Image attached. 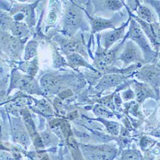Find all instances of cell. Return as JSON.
<instances>
[{"instance_id":"12","label":"cell","mask_w":160,"mask_h":160,"mask_svg":"<svg viewBox=\"0 0 160 160\" xmlns=\"http://www.w3.org/2000/svg\"><path fill=\"white\" fill-rule=\"evenodd\" d=\"M69 62L74 66L86 65V62L82 58V57L77 54H72L68 57Z\"/></svg>"},{"instance_id":"18","label":"cell","mask_w":160,"mask_h":160,"mask_svg":"<svg viewBox=\"0 0 160 160\" xmlns=\"http://www.w3.org/2000/svg\"><path fill=\"white\" fill-rule=\"evenodd\" d=\"M62 131L63 132V133L65 134V136H69V133L71 132V129L69 128V126L68 125V124H64L62 126Z\"/></svg>"},{"instance_id":"2","label":"cell","mask_w":160,"mask_h":160,"mask_svg":"<svg viewBox=\"0 0 160 160\" xmlns=\"http://www.w3.org/2000/svg\"><path fill=\"white\" fill-rule=\"evenodd\" d=\"M41 85L46 89L51 90L58 88L60 83L59 79L53 76L46 75L41 80Z\"/></svg>"},{"instance_id":"17","label":"cell","mask_w":160,"mask_h":160,"mask_svg":"<svg viewBox=\"0 0 160 160\" xmlns=\"http://www.w3.org/2000/svg\"><path fill=\"white\" fill-rule=\"evenodd\" d=\"M147 94H148V91H147L144 88H139L137 92V98L138 100L141 101L144 99Z\"/></svg>"},{"instance_id":"1","label":"cell","mask_w":160,"mask_h":160,"mask_svg":"<svg viewBox=\"0 0 160 160\" xmlns=\"http://www.w3.org/2000/svg\"><path fill=\"white\" fill-rule=\"evenodd\" d=\"M80 22L79 12L73 8H70L66 13L65 17V28L68 31L72 32L76 28Z\"/></svg>"},{"instance_id":"6","label":"cell","mask_w":160,"mask_h":160,"mask_svg":"<svg viewBox=\"0 0 160 160\" xmlns=\"http://www.w3.org/2000/svg\"><path fill=\"white\" fill-rule=\"evenodd\" d=\"M11 31L13 34L18 37H24L28 32L26 26L22 23H19L18 22H15L14 23L12 24L11 26Z\"/></svg>"},{"instance_id":"19","label":"cell","mask_w":160,"mask_h":160,"mask_svg":"<svg viewBox=\"0 0 160 160\" xmlns=\"http://www.w3.org/2000/svg\"><path fill=\"white\" fill-rule=\"evenodd\" d=\"M1 75H2V71H0V76H1Z\"/></svg>"},{"instance_id":"4","label":"cell","mask_w":160,"mask_h":160,"mask_svg":"<svg viewBox=\"0 0 160 160\" xmlns=\"http://www.w3.org/2000/svg\"><path fill=\"white\" fill-rule=\"evenodd\" d=\"M123 33H124V29L121 28L106 35V36L104 37L105 47L106 48L110 47L115 42H116L117 40L121 38L123 36Z\"/></svg>"},{"instance_id":"9","label":"cell","mask_w":160,"mask_h":160,"mask_svg":"<svg viewBox=\"0 0 160 160\" xmlns=\"http://www.w3.org/2000/svg\"><path fill=\"white\" fill-rule=\"evenodd\" d=\"M138 14L140 18L147 22H151L152 21V14L151 12L145 7L140 6L138 10Z\"/></svg>"},{"instance_id":"16","label":"cell","mask_w":160,"mask_h":160,"mask_svg":"<svg viewBox=\"0 0 160 160\" xmlns=\"http://www.w3.org/2000/svg\"><path fill=\"white\" fill-rule=\"evenodd\" d=\"M107 128L109 131L112 133V134L117 135L118 132V126L117 124H115L113 122H109L107 125Z\"/></svg>"},{"instance_id":"7","label":"cell","mask_w":160,"mask_h":160,"mask_svg":"<svg viewBox=\"0 0 160 160\" xmlns=\"http://www.w3.org/2000/svg\"><path fill=\"white\" fill-rule=\"evenodd\" d=\"M114 55L115 52L113 51H107L104 52L98 62V67H99L100 68H102L108 65L113 60Z\"/></svg>"},{"instance_id":"13","label":"cell","mask_w":160,"mask_h":160,"mask_svg":"<svg viewBox=\"0 0 160 160\" xmlns=\"http://www.w3.org/2000/svg\"><path fill=\"white\" fill-rule=\"evenodd\" d=\"M110 155L105 152H98L90 155L91 160H109Z\"/></svg>"},{"instance_id":"11","label":"cell","mask_w":160,"mask_h":160,"mask_svg":"<svg viewBox=\"0 0 160 160\" xmlns=\"http://www.w3.org/2000/svg\"><path fill=\"white\" fill-rule=\"evenodd\" d=\"M37 45L35 42H30L26 47L25 49V59H29L36 54Z\"/></svg>"},{"instance_id":"8","label":"cell","mask_w":160,"mask_h":160,"mask_svg":"<svg viewBox=\"0 0 160 160\" xmlns=\"http://www.w3.org/2000/svg\"><path fill=\"white\" fill-rule=\"evenodd\" d=\"M122 79V77L118 75H108L104 76L101 82V85L104 87H110L117 85Z\"/></svg>"},{"instance_id":"10","label":"cell","mask_w":160,"mask_h":160,"mask_svg":"<svg viewBox=\"0 0 160 160\" xmlns=\"http://www.w3.org/2000/svg\"><path fill=\"white\" fill-rule=\"evenodd\" d=\"M143 75L144 79L148 82H153L158 76V72L154 69L148 68L143 69V72L142 73Z\"/></svg>"},{"instance_id":"5","label":"cell","mask_w":160,"mask_h":160,"mask_svg":"<svg viewBox=\"0 0 160 160\" xmlns=\"http://www.w3.org/2000/svg\"><path fill=\"white\" fill-rule=\"evenodd\" d=\"M92 28L94 32H98L106 28H110L112 26V21L101 18L92 19Z\"/></svg>"},{"instance_id":"14","label":"cell","mask_w":160,"mask_h":160,"mask_svg":"<svg viewBox=\"0 0 160 160\" xmlns=\"http://www.w3.org/2000/svg\"><path fill=\"white\" fill-rule=\"evenodd\" d=\"M122 160H140V156L135 151H128L122 156Z\"/></svg>"},{"instance_id":"15","label":"cell","mask_w":160,"mask_h":160,"mask_svg":"<svg viewBox=\"0 0 160 160\" xmlns=\"http://www.w3.org/2000/svg\"><path fill=\"white\" fill-rule=\"evenodd\" d=\"M106 6L111 10H115L121 8L122 4L118 1H108L106 2Z\"/></svg>"},{"instance_id":"3","label":"cell","mask_w":160,"mask_h":160,"mask_svg":"<svg viewBox=\"0 0 160 160\" xmlns=\"http://www.w3.org/2000/svg\"><path fill=\"white\" fill-rule=\"evenodd\" d=\"M138 58V52L137 50L132 45L128 48L123 54L121 57V59L126 63H129L131 62L136 61Z\"/></svg>"}]
</instances>
